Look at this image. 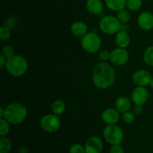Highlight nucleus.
<instances>
[{
    "instance_id": "obj_26",
    "label": "nucleus",
    "mask_w": 153,
    "mask_h": 153,
    "mask_svg": "<svg viewBox=\"0 0 153 153\" xmlns=\"http://www.w3.org/2000/svg\"><path fill=\"white\" fill-rule=\"evenodd\" d=\"M11 37V31L10 28L6 26H1L0 28V39L1 41H6Z\"/></svg>"
},
{
    "instance_id": "obj_24",
    "label": "nucleus",
    "mask_w": 153,
    "mask_h": 153,
    "mask_svg": "<svg viewBox=\"0 0 153 153\" xmlns=\"http://www.w3.org/2000/svg\"><path fill=\"white\" fill-rule=\"evenodd\" d=\"M11 124L4 118H0V135L6 136L10 130Z\"/></svg>"
},
{
    "instance_id": "obj_34",
    "label": "nucleus",
    "mask_w": 153,
    "mask_h": 153,
    "mask_svg": "<svg viewBox=\"0 0 153 153\" xmlns=\"http://www.w3.org/2000/svg\"><path fill=\"white\" fill-rule=\"evenodd\" d=\"M149 86H150V88L153 90V78L152 79V80H151L150 84H149Z\"/></svg>"
},
{
    "instance_id": "obj_16",
    "label": "nucleus",
    "mask_w": 153,
    "mask_h": 153,
    "mask_svg": "<svg viewBox=\"0 0 153 153\" xmlns=\"http://www.w3.org/2000/svg\"><path fill=\"white\" fill-rule=\"evenodd\" d=\"M85 7L93 15H100L103 12L104 5L101 0H87Z\"/></svg>"
},
{
    "instance_id": "obj_20",
    "label": "nucleus",
    "mask_w": 153,
    "mask_h": 153,
    "mask_svg": "<svg viewBox=\"0 0 153 153\" xmlns=\"http://www.w3.org/2000/svg\"><path fill=\"white\" fill-rule=\"evenodd\" d=\"M12 143L6 136L0 137V153H9L11 151Z\"/></svg>"
},
{
    "instance_id": "obj_10",
    "label": "nucleus",
    "mask_w": 153,
    "mask_h": 153,
    "mask_svg": "<svg viewBox=\"0 0 153 153\" xmlns=\"http://www.w3.org/2000/svg\"><path fill=\"white\" fill-rule=\"evenodd\" d=\"M152 77L151 73L146 70H138L132 76V82L137 87H147Z\"/></svg>"
},
{
    "instance_id": "obj_28",
    "label": "nucleus",
    "mask_w": 153,
    "mask_h": 153,
    "mask_svg": "<svg viewBox=\"0 0 153 153\" xmlns=\"http://www.w3.org/2000/svg\"><path fill=\"white\" fill-rule=\"evenodd\" d=\"M69 153H85V146L80 143H74L69 149Z\"/></svg>"
},
{
    "instance_id": "obj_27",
    "label": "nucleus",
    "mask_w": 153,
    "mask_h": 153,
    "mask_svg": "<svg viewBox=\"0 0 153 153\" xmlns=\"http://www.w3.org/2000/svg\"><path fill=\"white\" fill-rule=\"evenodd\" d=\"M1 55H4L6 58H10L15 55L14 49L10 45H5L1 49Z\"/></svg>"
},
{
    "instance_id": "obj_25",
    "label": "nucleus",
    "mask_w": 153,
    "mask_h": 153,
    "mask_svg": "<svg viewBox=\"0 0 153 153\" xmlns=\"http://www.w3.org/2000/svg\"><path fill=\"white\" fill-rule=\"evenodd\" d=\"M121 117L126 124H132L135 121V114L130 111L123 113Z\"/></svg>"
},
{
    "instance_id": "obj_29",
    "label": "nucleus",
    "mask_w": 153,
    "mask_h": 153,
    "mask_svg": "<svg viewBox=\"0 0 153 153\" xmlns=\"http://www.w3.org/2000/svg\"><path fill=\"white\" fill-rule=\"evenodd\" d=\"M110 55L111 52L106 50V49H102V50H100L99 52V59L100 61H102V62H108V61L110 60Z\"/></svg>"
},
{
    "instance_id": "obj_2",
    "label": "nucleus",
    "mask_w": 153,
    "mask_h": 153,
    "mask_svg": "<svg viewBox=\"0 0 153 153\" xmlns=\"http://www.w3.org/2000/svg\"><path fill=\"white\" fill-rule=\"evenodd\" d=\"M28 117V110L22 103L12 102L7 105L4 110V119L11 125H19L25 122Z\"/></svg>"
},
{
    "instance_id": "obj_31",
    "label": "nucleus",
    "mask_w": 153,
    "mask_h": 153,
    "mask_svg": "<svg viewBox=\"0 0 153 153\" xmlns=\"http://www.w3.org/2000/svg\"><path fill=\"white\" fill-rule=\"evenodd\" d=\"M143 105H134V107L133 108V113L135 115H140L143 114Z\"/></svg>"
},
{
    "instance_id": "obj_19",
    "label": "nucleus",
    "mask_w": 153,
    "mask_h": 153,
    "mask_svg": "<svg viewBox=\"0 0 153 153\" xmlns=\"http://www.w3.org/2000/svg\"><path fill=\"white\" fill-rule=\"evenodd\" d=\"M51 108H52V113L58 116H61L65 112L66 109H67V105L63 100H56L52 102Z\"/></svg>"
},
{
    "instance_id": "obj_14",
    "label": "nucleus",
    "mask_w": 153,
    "mask_h": 153,
    "mask_svg": "<svg viewBox=\"0 0 153 153\" xmlns=\"http://www.w3.org/2000/svg\"><path fill=\"white\" fill-rule=\"evenodd\" d=\"M70 32L74 37L82 38L88 32V27L82 21H76L70 26Z\"/></svg>"
},
{
    "instance_id": "obj_6",
    "label": "nucleus",
    "mask_w": 153,
    "mask_h": 153,
    "mask_svg": "<svg viewBox=\"0 0 153 153\" xmlns=\"http://www.w3.org/2000/svg\"><path fill=\"white\" fill-rule=\"evenodd\" d=\"M103 137L108 144H121L124 139V132L122 128L117 124L107 125L103 130Z\"/></svg>"
},
{
    "instance_id": "obj_23",
    "label": "nucleus",
    "mask_w": 153,
    "mask_h": 153,
    "mask_svg": "<svg viewBox=\"0 0 153 153\" xmlns=\"http://www.w3.org/2000/svg\"><path fill=\"white\" fill-rule=\"evenodd\" d=\"M142 4H143L142 0H127L126 8L128 9L129 11L135 12L140 10V7H142Z\"/></svg>"
},
{
    "instance_id": "obj_33",
    "label": "nucleus",
    "mask_w": 153,
    "mask_h": 153,
    "mask_svg": "<svg viewBox=\"0 0 153 153\" xmlns=\"http://www.w3.org/2000/svg\"><path fill=\"white\" fill-rule=\"evenodd\" d=\"M4 110H5V108H3V106L0 107V118L4 117Z\"/></svg>"
},
{
    "instance_id": "obj_11",
    "label": "nucleus",
    "mask_w": 153,
    "mask_h": 153,
    "mask_svg": "<svg viewBox=\"0 0 153 153\" xmlns=\"http://www.w3.org/2000/svg\"><path fill=\"white\" fill-rule=\"evenodd\" d=\"M103 141L99 136H92L85 144V153H101L103 149Z\"/></svg>"
},
{
    "instance_id": "obj_12",
    "label": "nucleus",
    "mask_w": 153,
    "mask_h": 153,
    "mask_svg": "<svg viewBox=\"0 0 153 153\" xmlns=\"http://www.w3.org/2000/svg\"><path fill=\"white\" fill-rule=\"evenodd\" d=\"M137 25L141 30L149 31L153 28V13L149 11H143L137 16Z\"/></svg>"
},
{
    "instance_id": "obj_21",
    "label": "nucleus",
    "mask_w": 153,
    "mask_h": 153,
    "mask_svg": "<svg viewBox=\"0 0 153 153\" xmlns=\"http://www.w3.org/2000/svg\"><path fill=\"white\" fill-rule=\"evenodd\" d=\"M143 60L149 67H153V46L146 48L143 54Z\"/></svg>"
},
{
    "instance_id": "obj_30",
    "label": "nucleus",
    "mask_w": 153,
    "mask_h": 153,
    "mask_svg": "<svg viewBox=\"0 0 153 153\" xmlns=\"http://www.w3.org/2000/svg\"><path fill=\"white\" fill-rule=\"evenodd\" d=\"M109 153H125V151L121 144H117L111 146L109 150Z\"/></svg>"
},
{
    "instance_id": "obj_13",
    "label": "nucleus",
    "mask_w": 153,
    "mask_h": 153,
    "mask_svg": "<svg viewBox=\"0 0 153 153\" xmlns=\"http://www.w3.org/2000/svg\"><path fill=\"white\" fill-rule=\"evenodd\" d=\"M120 119V113L114 108H108L103 111L101 114V120L106 125L117 124Z\"/></svg>"
},
{
    "instance_id": "obj_22",
    "label": "nucleus",
    "mask_w": 153,
    "mask_h": 153,
    "mask_svg": "<svg viewBox=\"0 0 153 153\" xmlns=\"http://www.w3.org/2000/svg\"><path fill=\"white\" fill-rule=\"evenodd\" d=\"M117 17L122 24H126L131 19V13L127 8L122 9L117 12Z\"/></svg>"
},
{
    "instance_id": "obj_8",
    "label": "nucleus",
    "mask_w": 153,
    "mask_h": 153,
    "mask_svg": "<svg viewBox=\"0 0 153 153\" xmlns=\"http://www.w3.org/2000/svg\"><path fill=\"white\" fill-rule=\"evenodd\" d=\"M129 60V53L126 49L117 47L111 51L110 62L114 66L122 67L126 65Z\"/></svg>"
},
{
    "instance_id": "obj_17",
    "label": "nucleus",
    "mask_w": 153,
    "mask_h": 153,
    "mask_svg": "<svg viewBox=\"0 0 153 153\" xmlns=\"http://www.w3.org/2000/svg\"><path fill=\"white\" fill-rule=\"evenodd\" d=\"M131 100L126 97H120L115 101V108L120 114L128 111L131 108Z\"/></svg>"
},
{
    "instance_id": "obj_15",
    "label": "nucleus",
    "mask_w": 153,
    "mask_h": 153,
    "mask_svg": "<svg viewBox=\"0 0 153 153\" xmlns=\"http://www.w3.org/2000/svg\"><path fill=\"white\" fill-rule=\"evenodd\" d=\"M115 43L120 48L127 49L131 43V37L125 30H120L115 34Z\"/></svg>"
},
{
    "instance_id": "obj_9",
    "label": "nucleus",
    "mask_w": 153,
    "mask_h": 153,
    "mask_svg": "<svg viewBox=\"0 0 153 153\" xmlns=\"http://www.w3.org/2000/svg\"><path fill=\"white\" fill-rule=\"evenodd\" d=\"M131 98L134 105H143L149 100V91L146 89V87H136L132 91Z\"/></svg>"
},
{
    "instance_id": "obj_4",
    "label": "nucleus",
    "mask_w": 153,
    "mask_h": 153,
    "mask_svg": "<svg viewBox=\"0 0 153 153\" xmlns=\"http://www.w3.org/2000/svg\"><path fill=\"white\" fill-rule=\"evenodd\" d=\"M102 39L97 32L94 31H88L83 37L81 38V46L86 52L94 54L100 51L102 46Z\"/></svg>"
},
{
    "instance_id": "obj_5",
    "label": "nucleus",
    "mask_w": 153,
    "mask_h": 153,
    "mask_svg": "<svg viewBox=\"0 0 153 153\" xmlns=\"http://www.w3.org/2000/svg\"><path fill=\"white\" fill-rule=\"evenodd\" d=\"M99 27L100 31L103 34L113 35L122 30L123 24L120 22L117 16H114L113 15H108L103 16L100 19Z\"/></svg>"
},
{
    "instance_id": "obj_3",
    "label": "nucleus",
    "mask_w": 153,
    "mask_h": 153,
    "mask_svg": "<svg viewBox=\"0 0 153 153\" xmlns=\"http://www.w3.org/2000/svg\"><path fill=\"white\" fill-rule=\"evenodd\" d=\"M28 68L26 59L22 55H14L7 58L5 69L7 73L13 77H20L25 74Z\"/></svg>"
},
{
    "instance_id": "obj_18",
    "label": "nucleus",
    "mask_w": 153,
    "mask_h": 153,
    "mask_svg": "<svg viewBox=\"0 0 153 153\" xmlns=\"http://www.w3.org/2000/svg\"><path fill=\"white\" fill-rule=\"evenodd\" d=\"M127 0H105V6L111 11L118 12L126 7Z\"/></svg>"
},
{
    "instance_id": "obj_32",
    "label": "nucleus",
    "mask_w": 153,
    "mask_h": 153,
    "mask_svg": "<svg viewBox=\"0 0 153 153\" xmlns=\"http://www.w3.org/2000/svg\"><path fill=\"white\" fill-rule=\"evenodd\" d=\"M7 58H6L4 55L1 54V55H0V68L3 69L5 67L6 63H7Z\"/></svg>"
},
{
    "instance_id": "obj_7",
    "label": "nucleus",
    "mask_w": 153,
    "mask_h": 153,
    "mask_svg": "<svg viewBox=\"0 0 153 153\" xmlns=\"http://www.w3.org/2000/svg\"><path fill=\"white\" fill-rule=\"evenodd\" d=\"M40 126L46 132H56L61 126V118L53 113L48 114L41 117L40 120Z\"/></svg>"
},
{
    "instance_id": "obj_1",
    "label": "nucleus",
    "mask_w": 153,
    "mask_h": 153,
    "mask_svg": "<svg viewBox=\"0 0 153 153\" xmlns=\"http://www.w3.org/2000/svg\"><path fill=\"white\" fill-rule=\"evenodd\" d=\"M116 80V73L111 64L100 61L92 72V82L94 86L100 90L111 88Z\"/></svg>"
}]
</instances>
